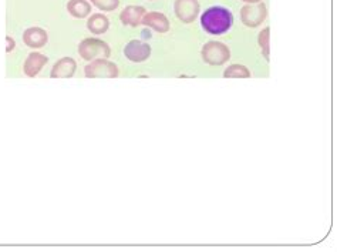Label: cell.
Masks as SVG:
<instances>
[{
	"mask_svg": "<svg viewBox=\"0 0 337 252\" xmlns=\"http://www.w3.org/2000/svg\"><path fill=\"white\" fill-rule=\"evenodd\" d=\"M233 24V14L223 6H212L201 14V26L206 33L219 36L230 30Z\"/></svg>",
	"mask_w": 337,
	"mask_h": 252,
	"instance_id": "6da1fadb",
	"label": "cell"
},
{
	"mask_svg": "<svg viewBox=\"0 0 337 252\" xmlns=\"http://www.w3.org/2000/svg\"><path fill=\"white\" fill-rule=\"evenodd\" d=\"M78 54L87 61H93L95 59H108L111 54V49L108 43L98 37L84 39L78 44Z\"/></svg>",
	"mask_w": 337,
	"mask_h": 252,
	"instance_id": "7a4b0ae2",
	"label": "cell"
},
{
	"mask_svg": "<svg viewBox=\"0 0 337 252\" xmlns=\"http://www.w3.org/2000/svg\"><path fill=\"white\" fill-rule=\"evenodd\" d=\"M118 74V66L108 59H95L84 67L87 79H117Z\"/></svg>",
	"mask_w": 337,
	"mask_h": 252,
	"instance_id": "3957f363",
	"label": "cell"
},
{
	"mask_svg": "<svg viewBox=\"0 0 337 252\" xmlns=\"http://www.w3.org/2000/svg\"><path fill=\"white\" fill-rule=\"evenodd\" d=\"M201 57L209 66H222L230 59V50L222 42H208L201 50Z\"/></svg>",
	"mask_w": 337,
	"mask_h": 252,
	"instance_id": "277c9868",
	"label": "cell"
},
{
	"mask_svg": "<svg viewBox=\"0 0 337 252\" xmlns=\"http://www.w3.org/2000/svg\"><path fill=\"white\" fill-rule=\"evenodd\" d=\"M267 17V7L263 2L253 3V5H245L240 9V20L246 27L255 29L260 26L262 22Z\"/></svg>",
	"mask_w": 337,
	"mask_h": 252,
	"instance_id": "5b68a950",
	"label": "cell"
},
{
	"mask_svg": "<svg viewBox=\"0 0 337 252\" xmlns=\"http://www.w3.org/2000/svg\"><path fill=\"white\" fill-rule=\"evenodd\" d=\"M173 12L182 23H193L201 12V5L198 0H175Z\"/></svg>",
	"mask_w": 337,
	"mask_h": 252,
	"instance_id": "8992f818",
	"label": "cell"
},
{
	"mask_svg": "<svg viewBox=\"0 0 337 252\" xmlns=\"http://www.w3.org/2000/svg\"><path fill=\"white\" fill-rule=\"evenodd\" d=\"M124 54L132 63H142L150 59L151 46L141 40H131L124 47Z\"/></svg>",
	"mask_w": 337,
	"mask_h": 252,
	"instance_id": "52a82bcc",
	"label": "cell"
},
{
	"mask_svg": "<svg viewBox=\"0 0 337 252\" xmlns=\"http://www.w3.org/2000/svg\"><path fill=\"white\" fill-rule=\"evenodd\" d=\"M77 70V63L73 57H63L60 60H57L53 66L50 71V77L57 80H66L71 79L75 74Z\"/></svg>",
	"mask_w": 337,
	"mask_h": 252,
	"instance_id": "ba28073f",
	"label": "cell"
},
{
	"mask_svg": "<svg viewBox=\"0 0 337 252\" xmlns=\"http://www.w3.org/2000/svg\"><path fill=\"white\" fill-rule=\"evenodd\" d=\"M141 24H144L145 27L152 29L158 33H167L169 32V27H171L168 17L159 12H147L141 20Z\"/></svg>",
	"mask_w": 337,
	"mask_h": 252,
	"instance_id": "9c48e42d",
	"label": "cell"
},
{
	"mask_svg": "<svg viewBox=\"0 0 337 252\" xmlns=\"http://www.w3.org/2000/svg\"><path fill=\"white\" fill-rule=\"evenodd\" d=\"M23 42L30 49H41L48 42V34L41 27H28L23 33Z\"/></svg>",
	"mask_w": 337,
	"mask_h": 252,
	"instance_id": "30bf717a",
	"label": "cell"
},
{
	"mask_svg": "<svg viewBox=\"0 0 337 252\" xmlns=\"http://www.w3.org/2000/svg\"><path fill=\"white\" fill-rule=\"evenodd\" d=\"M47 61H48V57L41 54V53H37V52L30 53L23 64L24 74L27 76V77H30V79L36 77V76L41 71L43 67L47 64Z\"/></svg>",
	"mask_w": 337,
	"mask_h": 252,
	"instance_id": "8fae6325",
	"label": "cell"
},
{
	"mask_svg": "<svg viewBox=\"0 0 337 252\" xmlns=\"http://www.w3.org/2000/svg\"><path fill=\"white\" fill-rule=\"evenodd\" d=\"M147 13V10L144 6H134L130 5L120 14V20L124 26H131V27H137L141 24V20L144 17V14Z\"/></svg>",
	"mask_w": 337,
	"mask_h": 252,
	"instance_id": "7c38bea8",
	"label": "cell"
},
{
	"mask_svg": "<svg viewBox=\"0 0 337 252\" xmlns=\"http://www.w3.org/2000/svg\"><path fill=\"white\" fill-rule=\"evenodd\" d=\"M110 27V20L103 13H93L87 20V29L93 34H104Z\"/></svg>",
	"mask_w": 337,
	"mask_h": 252,
	"instance_id": "4fadbf2b",
	"label": "cell"
},
{
	"mask_svg": "<svg viewBox=\"0 0 337 252\" xmlns=\"http://www.w3.org/2000/svg\"><path fill=\"white\" fill-rule=\"evenodd\" d=\"M67 12L75 19H84L91 14V3L87 0H68Z\"/></svg>",
	"mask_w": 337,
	"mask_h": 252,
	"instance_id": "5bb4252c",
	"label": "cell"
},
{
	"mask_svg": "<svg viewBox=\"0 0 337 252\" xmlns=\"http://www.w3.org/2000/svg\"><path fill=\"white\" fill-rule=\"evenodd\" d=\"M225 79H250V71L243 64H230L223 71Z\"/></svg>",
	"mask_w": 337,
	"mask_h": 252,
	"instance_id": "9a60e30c",
	"label": "cell"
},
{
	"mask_svg": "<svg viewBox=\"0 0 337 252\" xmlns=\"http://www.w3.org/2000/svg\"><path fill=\"white\" fill-rule=\"evenodd\" d=\"M269 40H270V27H265L258 36V43L260 49H262V54L265 57V60L269 61L270 59V46H269Z\"/></svg>",
	"mask_w": 337,
	"mask_h": 252,
	"instance_id": "2e32d148",
	"label": "cell"
},
{
	"mask_svg": "<svg viewBox=\"0 0 337 252\" xmlns=\"http://www.w3.org/2000/svg\"><path fill=\"white\" fill-rule=\"evenodd\" d=\"M90 2L101 12H112L120 6V0H90Z\"/></svg>",
	"mask_w": 337,
	"mask_h": 252,
	"instance_id": "e0dca14e",
	"label": "cell"
},
{
	"mask_svg": "<svg viewBox=\"0 0 337 252\" xmlns=\"http://www.w3.org/2000/svg\"><path fill=\"white\" fill-rule=\"evenodd\" d=\"M6 42H7V47H6V52L10 53L12 50H14V46H16V43H14V40L10 36H7L6 37Z\"/></svg>",
	"mask_w": 337,
	"mask_h": 252,
	"instance_id": "ac0fdd59",
	"label": "cell"
},
{
	"mask_svg": "<svg viewBox=\"0 0 337 252\" xmlns=\"http://www.w3.org/2000/svg\"><path fill=\"white\" fill-rule=\"evenodd\" d=\"M142 37H144V39H151V32H150V30H144V32H142Z\"/></svg>",
	"mask_w": 337,
	"mask_h": 252,
	"instance_id": "d6986e66",
	"label": "cell"
},
{
	"mask_svg": "<svg viewBox=\"0 0 337 252\" xmlns=\"http://www.w3.org/2000/svg\"><path fill=\"white\" fill-rule=\"evenodd\" d=\"M245 2L246 5H253V3H259V2H262V0H242Z\"/></svg>",
	"mask_w": 337,
	"mask_h": 252,
	"instance_id": "ffe728a7",
	"label": "cell"
}]
</instances>
